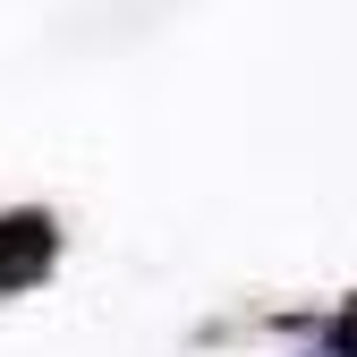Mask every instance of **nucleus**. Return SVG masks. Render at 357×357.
<instances>
[{
  "label": "nucleus",
  "mask_w": 357,
  "mask_h": 357,
  "mask_svg": "<svg viewBox=\"0 0 357 357\" xmlns=\"http://www.w3.org/2000/svg\"><path fill=\"white\" fill-rule=\"evenodd\" d=\"M52 255H60V221L52 213H0V298H17L26 281H43Z\"/></svg>",
  "instance_id": "obj_1"
},
{
  "label": "nucleus",
  "mask_w": 357,
  "mask_h": 357,
  "mask_svg": "<svg viewBox=\"0 0 357 357\" xmlns=\"http://www.w3.org/2000/svg\"><path fill=\"white\" fill-rule=\"evenodd\" d=\"M315 357H357V298H340L332 315L315 324Z\"/></svg>",
  "instance_id": "obj_2"
}]
</instances>
